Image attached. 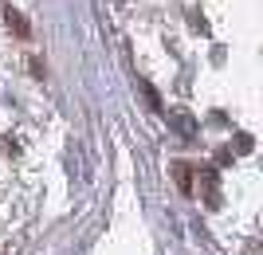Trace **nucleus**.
<instances>
[{
  "label": "nucleus",
  "mask_w": 263,
  "mask_h": 255,
  "mask_svg": "<svg viewBox=\"0 0 263 255\" xmlns=\"http://www.w3.org/2000/svg\"><path fill=\"white\" fill-rule=\"evenodd\" d=\"M173 173H177V185L189 192V165H173Z\"/></svg>",
  "instance_id": "nucleus-1"
},
{
  "label": "nucleus",
  "mask_w": 263,
  "mask_h": 255,
  "mask_svg": "<svg viewBox=\"0 0 263 255\" xmlns=\"http://www.w3.org/2000/svg\"><path fill=\"white\" fill-rule=\"evenodd\" d=\"M8 24H12V28H16L20 35H28V24H24V20H20V16H16L12 8H8Z\"/></svg>",
  "instance_id": "nucleus-2"
}]
</instances>
